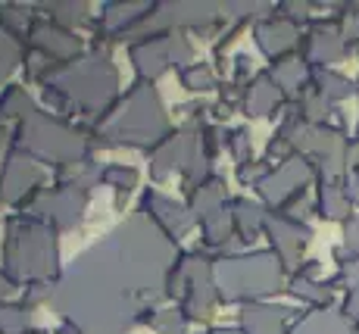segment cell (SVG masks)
I'll list each match as a JSON object with an SVG mask.
<instances>
[{
  "instance_id": "cell-9",
  "label": "cell",
  "mask_w": 359,
  "mask_h": 334,
  "mask_svg": "<svg viewBox=\"0 0 359 334\" xmlns=\"http://www.w3.org/2000/svg\"><path fill=\"white\" fill-rule=\"evenodd\" d=\"M291 290H294L297 297H303V300H309V303H325L328 297H331V288H328V284L313 281V278H306V275L297 278Z\"/></svg>"
},
{
  "instance_id": "cell-11",
  "label": "cell",
  "mask_w": 359,
  "mask_h": 334,
  "mask_svg": "<svg viewBox=\"0 0 359 334\" xmlns=\"http://www.w3.org/2000/svg\"><path fill=\"white\" fill-rule=\"evenodd\" d=\"M344 253L359 256V215L344 219Z\"/></svg>"
},
{
  "instance_id": "cell-14",
  "label": "cell",
  "mask_w": 359,
  "mask_h": 334,
  "mask_svg": "<svg viewBox=\"0 0 359 334\" xmlns=\"http://www.w3.org/2000/svg\"><path fill=\"white\" fill-rule=\"evenodd\" d=\"M356 141H359V131H356Z\"/></svg>"
},
{
  "instance_id": "cell-10",
  "label": "cell",
  "mask_w": 359,
  "mask_h": 334,
  "mask_svg": "<svg viewBox=\"0 0 359 334\" xmlns=\"http://www.w3.org/2000/svg\"><path fill=\"white\" fill-rule=\"evenodd\" d=\"M347 166H350V175H347V185H344V187H347L350 203L359 206V141L347 153Z\"/></svg>"
},
{
  "instance_id": "cell-13",
  "label": "cell",
  "mask_w": 359,
  "mask_h": 334,
  "mask_svg": "<svg viewBox=\"0 0 359 334\" xmlns=\"http://www.w3.org/2000/svg\"><path fill=\"white\" fill-rule=\"evenodd\" d=\"M347 316L359 325V290L356 294H347Z\"/></svg>"
},
{
  "instance_id": "cell-7",
  "label": "cell",
  "mask_w": 359,
  "mask_h": 334,
  "mask_svg": "<svg viewBox=\"0 0 359 334\" xmlns=\"http://www.w3.org/2000/svg\"><path fill=\"white\" fill-rule=\"evenodd\" d=\"M303 75H306L303 60H285V62H278V69H275V81H278V88L287 94H294L297 88H300Z\"/></svg>"
},
{
  "instance_id": "cell-2",
  "label": "cell",
  "mask_w": 359,
  "mask_h": 334,
  "mask_svg": "<svg viewBox=\"0 0 359 334\" xmlns=\"http://www.w3.org/2000/svg\"><path fill=\"white\" fill-rule=\"evenodd\" d=\"M269 232H272V241L275 247H278V256L285 262L297 260V253L303 250V243L309 238V228L300 225L297 219H285V215H278V219L269 222Z\"/></svg>"
},
{
  "instance_id": "cell-1",
  "label": "cell",
  "mask_w": 359,
  "mask_h": 334,
  "mask_svg": "<svg viewBox=\"0 0 359 334\" xmlns=\"http://www.w3.org/2000/svg\"><path fill=\"white\" fill-rule=\"evenodd\" d=\"M309 175H313V169H309L306 159H287V166H281L275 175H269L262 182V194L275 203H285L287 197H297L306 187Z\"/></svg>"
},
{
  "instance_id": "cell-3",
  "label": "cell",
  "mask_w": 359,
  "mask_h": 334,
  "mask_svg": "<svg viewBox=\"0 0 359 334\" xmlns=\"http://www.w3.org/2000/svg\"><path fill=\"white\" fill-rule=\"evenodd\" d=\"M285 319L287 309L281 306H253V309L244 312V322L250 334H285Z\"/></svg>"
},
{
  "instance_id": "cell-8",
  "label": "cell",
  "mask_w": 359,
  "mask_h": 334,
  "mask_svg": "<svg viewBox=\"0 0 359 334\" xmlns=\"http://www.w3.org/2000/svg\"><path fill=\"white\" fill-rule=\"evenodd\" d=\"M353 81H347L344 75L337 72H319V94L325 100H344V97L353 94Z\"/></svg>"
},
{
  "instance_id": "cell-4",
  "label": "cell",
  "mask_w": 359,
  "mask_h": 334,
  "mask_svg": "<svg viewBox=\"0 0 359 334\" xmlns=\"http://www.w3.org/2000/svg\"><path fill=\"white\" fill-rule=\"evenodd\" d=\"M294 41H297V32H294V25H287V22H269V25H262L259 29L262 51L272 53V57L287 53L294 47Z\"/></svg>"
},
{
  "instance_id": "cell-6",
  "label": "cell",
  "mask_w": 359,
  "mask_h": 334,
  "mask_svg": "<svg viewBox=\"0 0 359 334\" xmlns=\"http://www.w3.org/2000/svg\"><path fill=\"white\" fill-rule=\"evenodd\" d=\"M309 57L316 62H334L344 57V38L341 32H319L309 38Z\"/></svg>"
},
{
  "instance_id": "cell-12",
  "label": "cell",
  "mask_w": 359,
  "mask_h": 334,
  "mask_svg": "<svg viewBox=\"0 0 359 334\" xmlns=\"http://www.w3.org/2000/svg\"><path fill=\"white\" fill-rule=\"evenodd\" d=\"M341 281L347 284L350 294L359 290V256H347V260L341 262Z\"/></svg>"
},
{
  "instance_id": "cell-5",
  "label": "cell",
  "mask_w": 359,
  "mask_h": 334,
  "mask_svg": "<svg viewBox=\"0 0 359 334\" xmlns=\"http://www.w3.org/2000/svg\"><path fill=\"white\" fill-rule=\"evenodd\" d=\"M319 210L325 219H344V215L350 213V197H347V187L344 185H322L319 191Z\"/></svg>"
}]
</instances>
